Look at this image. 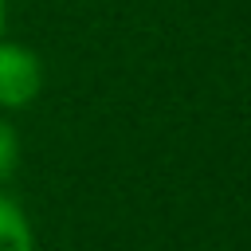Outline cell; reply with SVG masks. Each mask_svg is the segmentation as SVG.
Segmentation results:
<instances>
[{
  "label": "cell",
  "mask_w": 251,
  "mask_h": 251,
  "mask_svg": "<svg viewBox=\"0 0 251 251\" xmlns=\"http://www.w3.org/2000/svg\"><path fill=\"white\" fill-rule=\"evenodd\" d=\"M43 86V67L39 55L20 47V43H4L0 39V110H16L27 106Z\"/></svg>",
  "instance_id": "cell-1"
},
{
  "label": "cell",
  "mask_w": 251,
  "mask_h": 251,
  "mask_svg": "<svg viewBox=\"0 0 251 251\" xmlns=\"http://www.w3.org/2000/svg\"><path fill=\"white\" fill-rule=\"evenodd\" d=\"M0 31H4V0H0Z\"/></svg>",
  "instance_id": "cell-4"
},
{
  "label": "cell",
  "mask_w": 251,
  "mask_h": 251,
  "mask_svg": "<svg viewBox=\"0 0 251 251\" xmlns=\"http://www.w3.org/2000/svg\"><path fill=\"white\" fill-rule=\"evenodd\" d=\"M16 165H20V137H16V129L0 118V180L12 176Z\"/></svg>",
  "instance_id": "cell-3"
},
{
  "label": "cell",
  "mask_w": 251,
  "mask_h": 251,
  "mask_svg": "<svg viewBox=\"0 0 251 251\" xmlns=\"http://www.w3.org/2000/svg\"><path fill=\"white\" fill-rule=\"evenodd\" d=\"M0 251H35L31 224L8 196H0Z\"/></svg>",
  "instance_id": "cell-2"
}]
</instances>
